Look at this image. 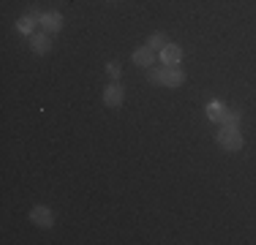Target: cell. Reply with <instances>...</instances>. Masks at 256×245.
I'll return each instance as SVG.
<instances>
[{"mask_svg":"<svg viewBox=\"0 0 256 245\" xmlns=\"http://www.w3.org/2000/svg\"><path fill=\"white\" fill-rule=\"evenodd\" d=\"M148 79L153 84H161V88H180L186 82V71L180 66H150Z\"/></svg>","mask_w":256,"mask_h":245,"instance_id":"6da1fadb","label":"cell"},{"mask_svg":"<svg viewBox=\"0 0 256 245\" xmlns=\"http://www.w3.org/2000/svg\"><path fill=\"white\" fill-rule=\"evenodd\" d=\"M216 142L221 144L224 150H229V152H237V150H242V144H246V139H242L240 128H221V131H218V136H216Z\"/></svg>","mask_w":256,"mask_h":245,"instance_id":"7a4b0ae2","label":"cell"},{"mask_svg":"<svg viewBox=\"0 0 256 245\" xmlns=\"http://www.w3.org/2000/svg\"><path fill=\"white\" fill-rule=\"evenodd\" d=\"M30 220H33L36 226H41V229H50V226L54 224L52 210H50V207H44V204H36L33 210H30Z\"/></svg>","mask_w":256,"mask_h":245,"instance_id":"3957f363","label":"cell"},{"mask_svg":"<svg viewBox=\"0 0 256 245\" xmlns=\"http://www.w3.org/2000/svg\"><path fill=\"white\" fill-rule=\"evenodd\" d=\"M123 101H126V90L120 88L118 82H114V84H109V88L104 90V104H106V106L118 109V106H123Z\"/></svg>","mask_w":256,"mask_h":245,"instance_id":"277c9868","label":"cell"},{"mask_svg":"<svg viewBox=\"0 0 256 245\" xmlns=\"http://www.w3.org/2000/svg\"><path fill=\"white\" fill-rule=\"evenodd\" d=\"M41 28H44V33H60L63 30V14L60 11H46L44 20H41Z\"/></svg>","mask_w":256,"mask_h":245,"instance_id":"5b68a950","label":"cell"},{"mask_svg":"<svg viewBox=\"0 0 256 245\" xmlns=\"http://www.w3.org/2000/svg\"><path fill=\"white\" fill-rule=\"evenodd\" d=\"M30 49H33L36 54H46V52L52 49L50 33H38V30H36V33L30 36Z\"/></svg>","mask_w":256,"mask_h":245,"instance_id":"8992f818","label":"cell"},{"mask_svg":"<svg viewBox=\"0 0 256 245\" xmlns=\"http://www.w3.org/2000/svg\"><path fill=\"white\" fill-rule=\"evenodd\" d=\"M161 60H164V66H180L182 49L178 44H166V46L161 49Z\"/></svg>","mask_w":256,"mask_h":245,"instance_id":"52a82bcc","label":"cell"},{"mask_svg":"<svg viewBox=\"0 0 256 245\" xmlns=\"http://www.w3.org/2000/svg\"><path fill=\"white\" fill-rule=\"evenodd\" d=\"M134 63H136V66H142V68H150V66L156 63V52H153V49H150L148 44H144V46H139L136 52H134Z\"/></svg>","mask_w":256,"mask_h":245,"instance_id":"ba28073f","label":"cell"},{"mask_svg":"<svg viewBox=\"0 0 256 245\" xmlns=\"http://www.w3.org/2000/svg\"><path fill=\"white\" fill-rule=\"evenodd\" d=\"M240 120H242V112H240V109H224L218 126H221V128H240Z\"/></svg>","mask_w":256,"mask_h":245,"instance_id":"9c48e42d","label":"cell"},{"mask_svg":"<svg viewBox=\"0 0 256 245\" xmlns=\"http://www.w3.org/2000/svg\"><path fill=\"white\" fill-rule=\"evenodd\" d=\"M36 28H38V22H36V20H30V16L25 14V16H22V20L20 22H16V33H22V36H28V38H30V36H33L36 33Z\"/></svg>","mask_w":256,"mask_h":245,"instance_id":"30bf717a","label":"cell"},{"mask_svg":"<svg viewBox=\"0 0 256 245\" xmlns=\"http://www.w3.org/2000/svg\"><path fill=\"white\" fill-rule=\"evenodd\" d=\"M224 109H226V106H224L221 101H210V104L204 106V114H207L212 122H218V120H221V114H224Z\"/></svg>","mask_w":256,"mask_h":245,"instance_id":"8fae6325","label":"cell"},{"mask_svg":"<svg viewBox=\"0 0 256 245\" xmlns=\"http://www.w3.org/2000/svg\"><path fill=\"white\" fill-rule=\"evenodd\" d=\"M166 44H169L166 33H153V36H150V38H148V46L153 49V52H161V49L166 46Z\"/></svg>","mask_w":256,"mask_h":245,"instance_id":"7c38bea8","label":"cell"},{"mask_svg":"<svg viewBox=\"0 0 256 245\" xmlns=\"http://www.w3.org/2000/svg\"><path fill=\"white\" fill-rule=\"evenodd\" d=\"M106 74H109L112 79H120V74H123V71H120L118 63H109V66H106Z\"/></svg>","mask_w":256,"mask_h":245,"instance_id":"4fadbf2b","label":"cell"}]
</instances>
